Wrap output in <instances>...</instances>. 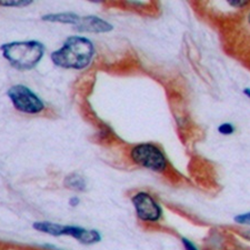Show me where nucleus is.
<instances>
[{"mask_svg": "<svg viewBox=\"0 0 250 250\" xmlns=\"http://www.w3.org/2000/svg\"><path fill=\"white\" fill-rule=\"evenodd\" d=\"M95 47L89 39L72 36L64 42L60 49L51 54V60L56 66L66 69H83L91 62Z\"/></svg>", "mask_w": 250, "mask_h": 250, "instance_id": "1", "label": "nucleus"}, {"mask_svg": "<svg viewBox=\"0 0 250 250\" xmlns=\"http://www.w3.org/2000/svg\"><path fill=\"white\" fill-rule=\"evenodd\" d=\"M0 50L3 57L15 68L20 70H28L34 68L45 54V47L42 43L35 40L5 43L0 47Z\"/></svg>", "mask_w": 250, "mask_h": 250, "instance_id": "2", "label": "nucleus"}, {"mask_svg": "<svg viewBox=\"0 0 250 250\" xmlns=\"http://www.w3.org/2000/svg\"><path fill=\"white\" fill-rule=\"evenodd\" d=\"M134 163L151 171L163 172L167 169L168 161L161 149L152 144H139L130 152Z\"/></svg>", "mask_w": 250, "mask_h": 250, "instance_id": "3", "label": "nucleus"}, {"mask_svg": "<svg viewBox=\"0 0 250 250\" xmlns=\"http://www.w3.org/2000/svg\"><path fill=\"white\" fill-rule=\"evenodd\" d=\"M7 95L16 109L25 112V114H38L45 108L42 99L34 94L29 88L22 86V84H16V86L10 87L9 90L7 91Z\"/></svg>", "mask_w": 250, "mask_h": 250, "instance_id": "4", "label": "nucleus"}, {"mask_svg": "<svg viewBox=\"0 0 250 250\" xmlns=\"http://www.w3.org/2000/svg\"><path fill=\"white\" fill-rule=\"evenodd\" d=\"M137 217L147 223H156L163 216V210L158 203L148 192L140 191L131 198Z\"/></svg>", "mask_w": 250, "mask_h": 250, "instance_id": "5", "label": "nucleus"}, {"mask_svg": "<svg viewBox=\"0 0 250 250\" xmlns=\"http://www.w3.org/2000/svg\"><path fill=\"white\" fill-rule=\"evenodd\" d=\"M76 29L79 31H87V32H95V34H104L112 30V25L107 22L96 16H86V17H80L77 25L75 26Z\"/></svg>", "mask_w": 250, "mask_h": 250, "instance_id": "6", "label": "nucleus"}, {"mask_svg": "<svg viewBox=\"0 0 250 250\" xmlns=\"http://www.w3.org/2000/svg\"><path fill=\"white\" fill-rule=\"evenodd\" d=\"M62 236H70L84 245L97 244L102 240V236L97 230H87L77 226H63Z\"/></svg>", "mask_w": 250, "mask_h": 250, "instance_id": "7", "label": "nucleus"}, {"mask_svg": "<svg viewBox=\"0 0 250 250\" xmlns=\"http://www.w3.org/2000/svg\"><path fill=\"white\" fill-rule=\"evenodd\" d=\"M79 16L72 13H63V14H49L42 16V20L50 22H59V23H67V25H77Z\"/></svg>", "mask_w": 250, "mask_h": 250, "instance_id": "8", "label": "nucleus"}, {"mask_svg": "<svg viewBox=\"0 0 250 250\" xmlns=\"http://www.w3.org/2000/svg\"><path fill=\"white\" fill-rule=\"evenodd\" d=\"M64 187L76 191H84L87 188L86 180L78 173H70L63 180Z\"/></svg>", "mask_w": 250, "mask_h": 250, "instance_id": "9", "label": "nucleus"}, {"mask_svg": "<svg viewBox=\"0 0 250 250\" xmlns=\"http://www.w3.org/2000/svg\"><path fill=\"white\" fill-rule=\"evenodd\" d=\"M32 227H34L36 230L48 233V235L56 236V237L62 236V230H63L62 225L48 223V221H42V223H35Z\"/></svg>", "mask_w": 250, "mask_h": 250, "instance_id": "10", "label": "nucleus"}, {"mask_svg": "<svg viewBox=\"0 0 250 250\" xmlns=\"http://www.w3.org/2000/svg\"><path fill=\"white\" fill-rule=\"evenodd\" d=\"M31 3V0H0V6L2 7H26Z\"/></svg>", "mask_w": 250, "mask_h": 250, "instance_id": "11", "label": "nucleus"}, {"mask_svg": "<svg viewBox=\"0 0 250 250\" xmlns=\"http://www.w3.org/2000/svg\"><path fill=\"white\" fill-rule=\"evenodd\" d=\"M218 131L221 135L228 136V135H231L235 132V127H233L231 124H223L218 127Z\"/></svg>", "mask_w": 250, "mask_h": 250, "instance_id": "12", "label": "nucleus"}, {"mask_svg": "<svg viewBox=\"0 0 250 250\" xmlns=\"http://www.w3.org/2000/svg\"><path fill=\"white\" fill-rule=\"evenodd\" d=\"M235 221L240 225H249L250 226V211L246 213H241L235 217Z\"/></svg>", "mask_w": 250, "mask_h": 250, "instance_id": "13", "label": "nucleus"}, {"mask_svg": "<svg viewBox=\"0 0 250 250\" xmlns=\"http://www.w3.org/2000/svg\"><path fill=\"white\" fill-rule=\"evenodd\" d=\"M183 245L186 250H198V248H197L190 240L187 239V238H183Z\"/></svg>", "mask_w": 250, "mask_h": 250, "instance_id": "14", "label": "nucleus"}, {"mask_svg": "<svg viewBox=\"0 0 250 250\" xmlns=\"http://www.w3.org/2000/svg\"><path fill=\"white\" fill-rule=\"evenodd\" d=\"M228 2H229V5L232 7L241 8V7L247 6L249 1H243V0H230V1H228Z\"/></svg>", "mask_w": 250, "mask_h": 250, "instance_id": "15", "label": "nucleus"}, {"mask_svg": "<svg viewBox=\"0 0 250 250\" xmlns=\"http://www.w3.org/2000/svg\"><path fill=\"white\" fill-rule=\"evenodd\" d=\"M79 204H80V200L79 198H77V197H72V198H70L69 200V205L71 207H76V206H78Z\"/></svg>", "mask_w": 250, "mask_h": 250, "instance_id": "16", "label": "nucleus"}, {"mask_svg": "<svg viewBox=\"0 0 250 250\" xmlns=\"http://www.w3.org/2000/svg\"><path fill=\"white\" fill-rule=\"evenodd\" d=\"M244 94H245L246 96H248L249 98H250V89H248V88H246V89L244 90Z\"/></svg>", "mask_w": 250, "mask_h": 250, "instance_id": "17", "label": "nucleus"}, {"mask_svg": "<svg viewBox=\"0 0 250 250\" xmlns=\"http://www.w3.org/2000/svg\"><path fill=\"white\" fill-rule=\"evenodd\" d=\"M248 21H249V23H250V13H249V15H248Z\"/></svg>", "mask_w": 250, "mask_h": 250, "instance_id": "18", "label": "nucleus"}]
</instances>
